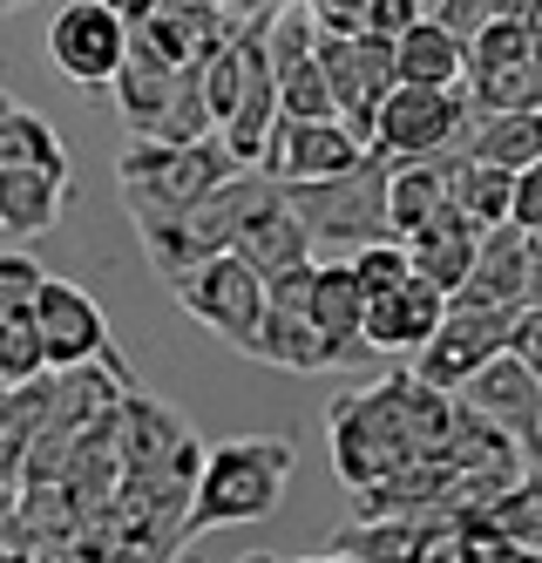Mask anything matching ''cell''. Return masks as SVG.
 <instances>
[{"mask_svg":"<svg viewBox=\"0 0 542 563\" xmlns=\"http://www.w3.org/2000/svg\"><path fill=\"white\" fill-rule=\"evenodd\" d=\"M332 468H340L346 489H366V482L394 475L413 455H441L447 421H454V394L428 387L421 374H387L360 394L332 400Z\"/></svg>","mask_w":542,"mask_h":563,"instance_id":"obj_1","label":"cell"},{"mask_svg":"<svg viewBox=\"0 0 542 563\" xmlns=\"http://www.w3.org/2000/svg\"><path fill=\"white\" fill-rule=\"evenodd\" d=\"M285 482H291V441L278 434H237V441L203 449L197 489L184 509V543L231 530V522H265L285 496Z\"/></svg>","mask_w":542,"mask_h":563,"instance_id":"obj_2","label":"cell"},{"mask_svg":"<svg viewBox=\"0 0 542 563\" xmlns=\"http://www.w3.org/2000/svg\"><path fill=\"white\" fill-rule=\"evenodd\" d=\"M231 150L211 136L197 143H163V136H130V150L115 156V190H122V211H130L136 231L170 224L184 205H197L218 177H231Z\"/></svg>","mask_w":542,"mask_h":563,"instance_id":"obj_3","label":"cell"},{"mask_svg":"<svg viewBox=\"0 0 542 563\" xmlns=\"http://www.w3.org/2000/svg\"><path fill=\"white\" fill-rule=\"evenodd\" d=\"M203 68H184L170 62L150 34L130 27V48H122L115 75H109V89H115V109H122V123H130L136 136H163V143H197V136H211V109H203V82H197Z\"/></svg>","mask_w":542,"mask_h":563,"instance_id":"obj_4","label":"cell"},{"mask_svg":"<svg viewBox=\"0 0 542 563\" xmlns=\"http://www.w3.org/2000/svg\"><path fill=\"white\" fill-rule=\"evenodd\" d=\"M387 170H394V156L366 150L346 170L299 177V184H278V190H285V205L299 211L312 252H340L346 258L353 245H366V238H387Z\"/></svg>","mask_w":542,"mask_h":563,"instance_id":"obj_5","label":"cell"},{"mask_svg":"<svg viewBox=\"0 0 542 563\" xmlns=\"http://www.w3.org/2000/svg\"><path fill=\"white\" fill-rule=\"evenodd\" d=\"M265 190H272L265 170H244V164H237L231 177H218L211 190H203L197 205H184L170 224L143 231V252H150L156 278H170V272H184V265H197V258H211V252H231V238H237L244 211H252Z\"/></svg>","mask_w":542,"mask_h":563,"instance_id":"obj_6","label":"cell"},{"mask_svg":"<svg viewBox=\"0 0 542 563\" xmlns=\"http://www.w3.org/2000/svg\"><path fill=\"white\" fill-rule=\"evenodd\" d=\"M163 286H170V299L197 319V327H211L237 353H244V340H252L258 319H265V272L244 252H211V258L170 272Z\"/></svg>","mask_w":542,"mask_h":563,"instance_id":"obj_7","label":"cell"},{"mask_svg":"<svg viewBox=\"0 0 542 563\" xmlns=\"http://www.w3.org/2000/svg\"><path fill=\"white\" fill-rule=\"evenodd\" d=\"M475 109L462 82H394L373 109V150L380 156H447L468 143Z\"/></svg>","mask_w":542,"mask_h":563,"instance_id":"obj_8","label":"cell"},{"mask_svg":"<svg viewBox=\"0 0 542 563\" xmlns=\"http://www.w3.org/2000/svg\"><path fill=\"white\" fill-rule=\"evenodd\" d=\"M441 462L454 475V509H488L502 489L522 482V434H509L502 421H488V415H475V408L454 400Z\"/></svg>","mask_w":542,"mask_h":563,"instance_id":"obj_9","label":"cell"},{"mask_svg":"<svg viewBox=\"0 0 542 563\" xmlns=\"http://www.w3.org/2000/svg\"><path fill=\"white\" fill-rule=\"evenodd\" d=\"M319 68H325V89H332V115L353 130L360 150H373V109L400 82L394 42L387 34H325L319 27Z\"/></svg>","mask_w":542,"mask_h":563,"instance_id":"obj_10","label":"cell"},{"mask_svg":"<svg viewBox=\"0 0 542 563\" xmlns=\"http://www.w3.org/2000/svg\"><path fill=\"white\" fill-rule=\"evenodd\" d=\"M509 319H516V306H468V299H447L441 327L413 346V374H421L428 387H441V394H454L488 353L509 346Z\"/></svg>","mask_w":542,"mask_h":563,"instance_id":"obj_11","label":"cell"},{"mask_svg":"<svg viewBox=\"0 0 542 563\" xmlns=\"http://www.w3.org/2000/svg\"><path fill=\"white\" fill-rule=\"evenodd\" d=\"M535 286H542V231L502 218V224L482 231L475 265H468V278L447 299H468V306H529Z\"/></svg>","mask_w":542,"mask_h":563,"instance_id":"obj_12","label":"cell"},{"mask_svg":"<svg viewBox=\"0 0 542 563\" xmlns=\"http://www.w3.org/2000/svg\"><path fill=\"white\" fill-rule=\"evenodd\" d=\"M122 48H130V27L115 21L109 0H75V8H62L55 27H48V62L81 89H109Z\"/></svg>","mask_w":542,"mask_h":563,"instance_id":"obj_13","label":"cell"},{"mask_svg":"<svg viewBox=\"0 0 542 563\" xmlns=\"http://www.w3.org/2000/svg\"><path fill=\"white\" fill-rule=\"evenodd\" d=\"M109 441H115L122 475H156V468H170L177 455L197 449L190 421L177 408H163V400H150L143 387H122L115 415H109Z\"/></svg>","mask_w":542,"mask_h":563,"instance_id":"obj_14","label":"cell"},{"mask_svg":"<svg viewBox=\"0 0 542 563\" xmlns=\"http://www.w3.org/2000/svg\"><path fill=\"white\" fill-rule=\"evenodd\" d=\"M360 143H353V130L340 123V115H285L278 109V130H272V143H265V177L272 184H299V177H325V170H346V164H360Z\"/></svg>","mask_w":542,"mask_h":563,"instance_id":"obj_15","label":"cell"},{"mask_svg":"<svg viewBox=\"0 0 542 563\" xmlns=\"http://www.w3.org/2000/svg\"><path fill=\"white\" fill-rule=\"evenodd\" d=\"M27 312H34L41 346H48V367H75V360H96V353L109 346L102 306L81 292V286H68V278H41Z\"/></svg>","mask_w":542,"mask_h":563,"instance_id":"obj_16","label":"cell"},{"mask_svg":"<svg viewBox=\"0 0 542 563\" xmlns=\"http://www.w3.org/2000/svg\"><path fill=\"white\" fill-rule=\"evenodd\" d=\"M441 312H447V292L434 286L428 272H407L394 292H373V299H366L360 333H366L373 353H413V346L441 327Z\"/></svg>","mask_w":542,"mask_h":563,"instance_id":"obj_17","label":"cell"},{"mask_svg":"<svg viewBox=\"0 0 542 563\" xmlns=\"http://www.w3.org/2000/svg\"><path fill=\"white\" fill-rule=\"evenodd\" d=\"M68 211V164H0V245L55 231Z\"/></svg>","mask_w":542,"mask_h":563,"instance_id":"obj_18","label":"cell"},{"mask_svg":"<svg viewBox=\"0 0 542 563\" xmlns=\"http://www.w3.org/2000/svg\"><path fill=\"white\" fill-rule=\"evenodd\" d=\"M454 400L462 408H475V415H488V421H502L509 434H535V415H542V380L522 367V360L502 346V353H488L482 367L454 387Z\"/></svg>","mask_w":542,"mask_h":563,"instance_id":"obj_19","label":"cell"},{"mask_svg":"<svg viewBox=\"0 0 542 563\" xmlns=\"http://www.w3.org/2000/svg\"><path fill=\"white\" fill-rule=\"evenodd\" d=\"M136 34H150V42L170 55V62L203 68V62H211V55L231 42V34H237V21H231L224 0H156L150 21H143Z\"/></svg>","mask_w":542,"mask_h":563,"instance_id":"obj_20","label":"cell"},{"mask_svg":"<svg viewBox=\"0 0 542 563\" xmlns=\"http://www.w3.org/2000/svg\"><path fill=\"white\" fill-rule=\"evenodd\" d=\"M231 252H244L265 278L272 272H291V265H306L312 258V238H306V224H299V211L285 205V190L272 184L252 211H244V224H237V238H231Z\"/></svg>","mask_w":542,"mask_h":563,"instance_id":"obj_21","label":"cell"},{"mask_svg":"<svg viewBox=\"0 0 542 563\" xmlns=\"http://www.w3.org/2000/svg\"><path fill=\"white\" fill-rule=\"evenodd\" d=\"M400 245H407L413 272H428L441 292H454V286H462V278H468V265H475L482 224H475V218H468V211H462V205H454V197H447V205H441V211H434V218H428L421 231H407Z\"/></svg>","mask_w":542,"mask_h":563,"instance_id":"obj_22","label":"cell"},{"mask_svg":"<svg viewBox=\"0 0 542 563\" xmlns=\"http://www.w3.org/2000/svg\"><path fill=\"white\" fill-rule=\"evenodd\" d=\"M447 177H454V150L447 156H394V170H387V238L421 231L447 205Z\"/></svg>","mask_w":542,"mask_h":563,"instance_id":"obj_23","label":"cell"},{"mask_svg":"<svg viewBox=\"0 0 542 563\" xmlns=\"http://www.w3.org/2000/svg\"><path fill=\"white\" fill-rule=\"evenodd\" d=\"M306 319H312L319 333L346 340V346H366V333H360V319H366V292H360L353 258H325V265H312V286H306Z\"/></svg>","mask_w":542,"mask_h":563,"instance_id":"obj_24","label":"cell"},{"mask_svg":"<svg viewBox=\"0 0 542 563\" xmlns=\"http://www.w3.org/2000/svg\"><path fill=\"white\" fill-rule=\"evenodd\" d=\"M462 62H468L462 34H447L428 8L394 34V75L400 82H462Z\"/></svg>","mask_w":542,"mask_h":563,"instance_id":"obj_25","label":"cell"},{"mask_svg":"<svg viewBox=\"0 0 542 563\" xmlns=\"http://www.w3.org/2000/svg\"><path fill=\"white\" fill-rule=\"evenodd\" d=\"M319 556H332V563H394V556H413V563H421V516H353L346 530H332L319 543Z\"/></svg>","mask_w":542,"mask_h":563,"instance_id":"obj_26","label":"cell"},{"mask_svg":"<svg viewBox=\"0 0 542 563\" xmlns=\"http://www.w3.org/2000/svg\"><path fill=\"white\" fill-rule=\"evenodd\" d=\"M447 197L462 205L482 231L509 218V197H516V170L509 164H488V156H468L454 150V177H447Z\"/></svg>","mask_w":542,"mask_h":563,"instance_id":"obj_27","label":"cell"},{"mask_svg":"<svg viewBox=\"0 0 542 563\" xmlns=\"http://www.w3.org/2000/svg\"><path fill=\"white\" fill-rule=\"evenodd\" d=\"M0 164H68V156H62V136L48 130V115L8 102L0 109Z\"/></svg>","mask_w":542,"mask_h":563,"instance_id":"obj_28","label":"cell"},{"mask_svg":"<svg viewBox=\"0 0 542 563\" xmlns=\"http://www.w3.org/2000/svg\"><path fill=\"white\" fill-rule=\"evenodd\" d=\"M488 516L522 543V556H542V468H522V482L495 496Z\"/></svg>","mask_w":542,"mask_h":563,"instance_id":"obj_29","label":"cell"},{"mask_svg":"<svg viewBox=\"0 0 542 563\" xmlns=\"http://www.w3.org/2000/svg\"><path fill=\"white\" fill-rule=\"evenodd\" d=\"M278 109L285 115H332V89H325V68H319V48L299 55V62H278Z\"/></svg>","mask_w":542,"mask_h":563,"instance_id":"obj_30","label":"cell"},{"mask_svg":"<svg viewBox=\"0 0 542 563\" xmlns=\"http://www.w3.org/2000/svg\"><path fill=\"white\" fill-rule=\"evenodd\" d=\"M0 374H8V387L48 374V346H41V333H34V312L0 319Z\"/></svg>","mask_w":542,"mask_h":563,"instance_id":"obj_31","label":"cell"},{"mask_svg":"<svg viewBox=\"0 0 542 563\" xmlns=\"http://www.w3.org/2000/svg\"><path fill=\"white\" fill-rule=\"evenodd\" d=\"M197 82H203V109H211V123H224V115L237 109V89H244V48H237V34H231L211 62H203Z\"/></svg>","mask_w":542,"mask_h":563,"instance_id":"obj_32","label":"cell"},{"mask_svg":"<svg viewBox=\"0 0 542 563\" xmlns=\"http://www.w3.org/2000/svg\"><path fill=\"white\" fill-rule=\"evenodd\" d=\"M522 8H529V0H428V14H434L447 34H462V42H468L475 27L502 21V14H522Z\"/></svg>","mask_w":542,"mask_h":563,"instance_id":"obj_33","label":"cell"},{"mask_svg":"<svg viewBox=\"0 0 542 563\" xmlns=\"http://www.w3.org/2000/svg\"><path fill=\"white\" fill-rule=\"evenodd\" d=\"M41 272L27 252H0V319H14V312H27L34 306V286H41Z\"/></svg>","mask_w":542,"mask_h":563,"instance_id":"obj_34","label":"cell"},{"mask_svg":"<svg viewBox=\"0 0 542 563\" xmlns=\"http://www.w3.org/2000/svg\"><path fill=\"white\" fill-rule=\"evenodd\" d=\"M509 353L522 360V367L542 380V299H529V306H516V319H509Z\"/></svg>","mask_w":542,"mask_h":563,"instance_id":"obj_35","label":"cell"},{"mask_svg":"<svg viewBox=\"0 0 542 563\" xmlns=\"http://www.w3.org/2000/svg\"><path fill=\"white\" fill-rule=\"evenodd\" d=\"M509 218H516V224H529V231H542V156H535V164H522V170H516V197H509Z\"/></svg>","mask_w":542,"mask_h":563,"instance_id":"obj_36","label":"cell"},{"mask_svg":"<svg viewBox=\"0 0 542 563\" xmlns=\"http://www.w3.org/2000/svg\"><path fill=\"white\" fill-rule=\"evenodd\" d=\"M421 8H428V0H366V34H387V42H394Z\"/></svg>","mask_w":542,"mask_h":563,"instance_id":"obj_37","label":"cell"},{"mask_svg":"<svg viewBox=\"0 0 542 563\" xmlns=\"http://www.w3.org/2000/svg\"><path fill=\"white\" fill-rule=\"evenodd\" d=\"M109 8H115V21H122V27H143L156 0H109Z\"/></svg>","mask_w":542,"mask_h":563,"instance_id":"obj_38","label":"cell"},{"mask_svg":"<svg viewBox=\"0 0 542 563\" xmlns=\"http://www.w3.org/2000/svg\"><path fill=\"white\" fill-rule=\"evenodd\" d=\"M14 8H27V0H0V14H14Z\"/></svg>","mask_w":542,"mask_h":563,"instance_id":"obj_39","label":"cell"},{"mask_svg":"<svg viewBox=\"0 0 542 563\" xmlns=\"http://www.w3.org/2000/svg\"><path fill=\"white\" fill-rule=\"evenodd\" d=\"M535 441H542V415H535Z\"/></svg>","mask_w":542,"mask_h":563,"instance_id":"obj_40","label":"cell"},{"mask_svg":"<svg viewBox=\"0 0 542 563\" xmlns=\"http://www.w3.org/2000/svg\"><path fill=\"white\" fill-rule=\"evenodd\" d=\"M0 387H8V374H0Z\"/></svg>","mask_w":542,"mask_h":563,"instance_id":"obj_41","label":"cell"},{"mask_svg":"<svg viewBox=\"0 0 542 563\" xmlns=\"http://www.w3.org/2000/svg\"><path fill=\"white\" fill-rule=\"evenodd\" d=\"M224 8H231V0H224Z\"/></svg>","mask_w":542,"mask_h":563,"instance_id":"obj_42","label":"cell"}]
</instances>
